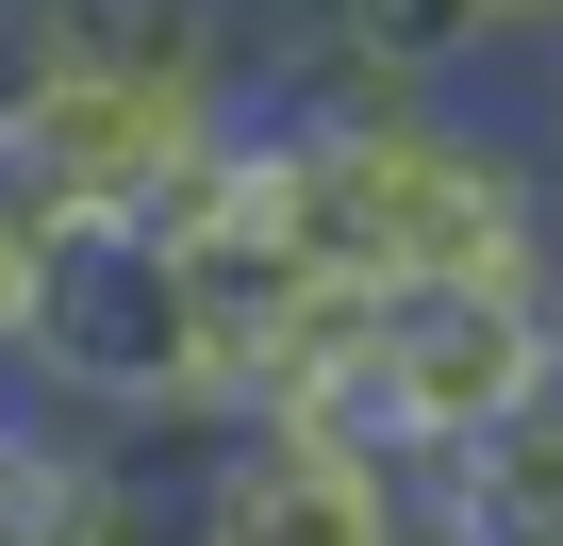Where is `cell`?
<instances>
[{"mask_svg":"<svg viewBox=\"0 0 563 546\" xmlns=\"http://www.w3.org/2000/svg\"><path fill=\"white\" fill-rule=\"evenodd\" d=\"M0 381H34V398L100 414V431L150 447L166 480H183L216 431H249V414L216 398V348H199V282H183V248H150V232H51L34 332H18V365H0Z\"/></svg>","mask_w":563,"mask_h":546,"instance_id":"6da1fadb","label":"cell"},{"mask_svg":"<svg viewBox=\"0 0 563 546\" xmlns=\"http://www.w3.org/2000/svg\"><path fill=\"white\" fill-rule=\"evenodd\" d=\"M530 398H563V299H530V282H382L365 447L448 464V447H481Z\"/></svg>","mask_w":563,"mask_h":546,"instance_id":"7a4b0ae2","label":"cell"},{"mask_svg":"<svg viewBox=\"0 0 563 546\" xmlns=\"http://www.w3.org/2000/svg\"><path fill=\"white\" fill-rule=\"evenodd\" d=\"M183 546H415V464L332 414H249L183 464Z\"/></svg>","mask_w":563,"mask_h":546,"instance_id":"3957f363","label":"cell"},{"mask_svg":"<svg viewBox=\"0 0 563 546\" xmlns=\"http://www.w3.org/2000/svg\"><path fill=\"white\" fill-rule=\"evenodd\" d=\"M199 133H232V116H199V100H166V83H133V67H67V100L18 133V149H0V182H18L51 232H133L150 215V182L199 149Z\"/></svg>","mask_w":563,"mask_h":546,"instance_id":"277c9868","label":"cell"},{"mask_svg":"<svg viewBox=\"0 0 563 546\" xmlns=\"http://www.w3.org/2000/svg\"><path fill=\"white\" fill-rule=\"evenodd\" d=\"M415 513H431L448 546H563V398H530V414H497L481 447L415 464Z\"/></svg>","mask_w":563,"mask_h":546,"instance_id":"5b68a950","label":"cell"},{"mask_svg":"<svg viewBox=\"0 0 563 546\" xmlns=\"http://www.w3.org/2000/svg\"><path fill=\"white\" fill-rule=\"evenodd\" d=\"M332 18H349V51H365V67H398V83H464V67H497V51H514L497 0H332Z\"/></svg>","mask_w":563,"mask_h":546,"instance_id":"8992f818","label":"cell"},{"mask_svg":"<svg viewBox=\"0 0 563 546\" xmlns=\"http://www.w3.org/2000/svg\"><path fill=\"white\" fill-rule=\"evenodd\" d=\"M84 67V0H0V149H18Z\"/></svg>","mask_w":563,"mask_h":546,"instance_id":"52a82bcc","label":"cell"},{"mask_svg":"<svg viewBox=\"0 0 563 546\" xmlns=\"http://www.w3.org/2000/svg\"><path fill=\"white\" fill-rule=\"evenodd\" d=\"M34 282H51V215L0 182V365H18V332H34Z\"/></svg>","mask_w":563,"mask_h":546,"instance_id":"ba28073f","label":"cell"},{"mask_svg":"<svg viewBox=\"0 0 563 546\" xmlns=\"http://www.w3.org/2000/svg\"><path fill=\"white\" fill-rule=\"evenodd\" d=\"M497 18H514V51H530V34H547V51H563V0H497Z\"/></svg>","mask_w":563,"mask_h":546,"instance_id":"9c48e42d","label":"cell"},{"mask_svg":"<svg viewBox=\"0 0 563 546\" xmlns=\"http://www.w3.org/2000/svg\"><path fill=\"white\" fill-rule=\"evenodd\" d=\"M547 149H563V116H547Z\"/></svg>","mask_w":563,"mask_h":546,"instance_id":"30bf717a","label":"cell"}]
</instances>
